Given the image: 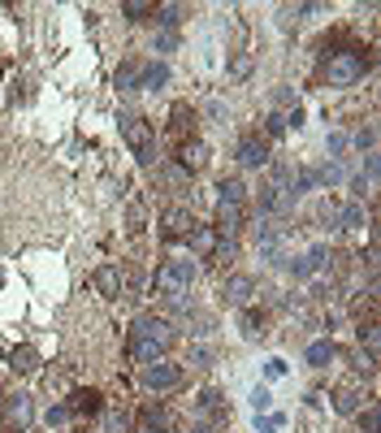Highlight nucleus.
Segmentation results:
<instances>
[{
    "label": "nucleus",
    "instance_id": "f257e3e1",
    "mask_svg": "<svg viewBox=\"0 0 381 433\" xmlns=\"http://www.w3.org/2000/svg\"><path fill=\"white\" fill-rule=\"evenodd\" d=\"M178 342V329L169 317L156 312H143L131 325V360L135 364H152V360H165V351Z\"/></svg>",
    "mask_w": 381,
    "mask_h": 433
},
{
    "label": "nucleus",
    "instance_id": "f03ea898",
    "mask_svg": "<svg viewBox=\"0 0 381 433\" xmlns=\"http://www.w3.org/2000/svg\"><path fill=\"white\" fill-rule=\"evenodd\" d=\"M191 286H195V260H165L156 269V291L165 295L169 308H191Z\"/></svg>",
    "mask_w": 381,
    "mask_h": 433
},
{
    "label": "nucleus",
    "instance_id": "7ed1b4c3",
    "mask_svg": "<svg viewBox=\"0 0 381 433\" xmlns=\"http://www.w3.org/2000/svg\"><path fill=\"white\" fill-rule=\"evenodd\" d=\"M364 69H368V61L360 53H334L325 61V79H329V87H355L364 79Z\"/></svg>",
    "mask_w": 381,
    "mask_h": 433
},
{
    "label": "nucleus",
    "instance_id": "20e7f679",
    "mask_svg": "<svg viewBox=\"0 0 381 433\" xmlns=\"http://www.w3.org/2000/svg\"><path fill=\"white\" fill-rule=\"evenodd\" d=\"M117 126H121V139L131 143V152H135V156H139L143 165H152V147H156V131H152V126H147L143 117H135V113H126Z\"/></svg>",
    "mask_w": 381,
    "mask_h": 433
},
{
    "label": "nucleus",
    "instance_id": "39448f33",
    "mask_svg": "<svg viewBox=\"0 0 381 433\" xmlns=\"http://www.w3.org/2000/svg\"><path fill=\"white\" fill-rule=\"evenodd\" d=\"M139 381H143L147 390H156V394L178 390V386H182V364H173V360H152V364L139 368Z\"/></svg>",
    "mask_w": 381,
    "mask_h": 433
},
{
    "label": "nucleus",
    "instance_id": "423d86ee",
    "mask_svg": "<svg viewBox=\"0 0 381 433\" xmlns=\"http://www.w3.org/2000/svg\"><path fill=\"white\" fill-rule=\"evenodd\" d=\"M243 225H247V199H225V195H217V225H213V230L234 239Z\"/></svg>",
    "mask_w": 381,
    "mask_h": 433
},
{
    "label": "nucleus",
    "instance_id": "0eeeda50",
    "mask_svg": "<svg viewBox=\"0 0 381 433\" xmlns=\"http://www.w3.org/2000/svg\"><path fill=\"white\" fill-rule=\"evenodd\" d=\"M325 221L334 230H364V204L347 199V204H325Z\"/></svg>",
    "mask_w": 381,
    "mask_h": 433
},
{
    "label": "nucleus",
    "instance_id": "6e6552de",
    "mask_svg": "<svg viewBox=\"0 0 381 433\" xmlns=\"http://www.w3.org/2000/svg\"><path fill=\"white\" fill-rule=\"evenodd\" d=\"M251 295H256V277H251V273H234V277H225V282H221L225 308H247Z\"/></svg>",
    "mask_w": 381,
    "mask_h": 433
},
{
    "label": "nucleus",
    "instance_id": "1a4fd4ad",
    "mask_svg": "<svg viewBox=\"0 0 381 433\" xmlns=\"http://www.w3.org/2000/svg\"><path fill=\"white\" fill-rule=\"evenodd\" d=\"M234 161H239L243 169H265L273 156H269V143H265L260 135H243L239 147H234Z\"/></svg>",
    "mask_w": 381,
    "mask_h": 433
},
{
    "label": "nucleus",
    "instance_id": "9d476101",
    "mask_svg": "<svg viewBox=\"0 0 381 433\" xmlns=\"http://www.w3.org/2000/svg\"><path fill=\"white\" fill-rule=\"evenodd\" d=\"M195 225H199V221H195L187 208H169V213L161 217V239H165V243H187V234L195 230Z\"/></svg>",
    "mask_w": 381,
    "mask_h": 433
},
{
    "label": "nucleus",
    "instance_id": "9b49d317",
    "mask_svg": "<svg viewBox=\"0 0 381 433\" xmlns=\"http://www.w3.org/2000/svg\"><path fill=\"white\" fill-rule=\"evenodd\" d=\"M204 165H208V147L199 143V139H182V143H178V169L199 173Z\"/></svg>",
    "mask_w": 381,
    "mask_h": 433
},
{
    "label": "nucleus",
    "instance_id": "f8f14e48",
    "mask_svg": "<svg viewBox=\"0 0 381 433\" xmlns=\"http://www.w3.org/2000/svg\"><path fill=\"white\" fill-rule=\"evenodd\" d=\"M5 416H9V425L22 433L31 420H35V407H31V394H9L5 399Z\"/></svg>",
    "mask_w": 381,
    "mask_h": 433
},
{
    "label": "nucleus",
    "instance_id": "ddd939ff",
    "mask_svg": "<svg viewBox=\"0 0 381 433\" xmlns=\"http://www.w3.org/2000/svg\"><path fill=\"white\" fill-rule=\"evenodd\" d=\"M65 407L74 416H100V412H105V394H100V390H74Z\"/></svg>",
    "mask_w": 381,
    "mask_h": 433
},
{
    "label": "nucleus",
    "instance_id": "4468645a",
    "mask_svg": "<svg viewBox=\"0 0 381 433\" xmlns=\"http://www.w3.org/2000/svg\"><path fill=\"white\" fill-rule=\"evenodd\" d=\"M95 291L105 295V299H117L121 295V269L117 265H100L95 269Z\"/></svg>",
    "mask_w": 381,
    "mask_h": 433
},
{
    "label": "nucleus",
    "instance_id": "2eb2a0df",
    "mask_svg": "<svg viewBox=\"0 0 381 433\" xmlns=\"http://www.w3.org/2000/svg\"><path fill=\"white\" fill-rule=\"evenodd\" d=\"M187 247L195 251V256H213V247H217V230H213V225H195V230L187 234Z\"/></svg>",
    "mask_w": 381,
    "mask_h": 433
},
{
    "label": "nucleus",
    "instance_id": "dca6fc26",
    "mask_svg": "<svg viewBox=\"0 0 381 433\" xmlns=\"http://www.w3.org/2000/svg\"><path fill=\"white\" fill-rule=\"evenodd\" d=\"M169 83V65L165 61H143V69H139V91L147 87V91H156V87H165Z\"/></svg>",
    "mask_w": 381,
    "mask_h": 433
},
{
    "label": "nucleus",
    "instance_id": "f3484780",
    "mask_svg": "<svg viewBox=\"0 0 381 433\" xmlns=\"http://www.w3.org/2000/svg\"><path fill=\"white\" fill-rule=\"evenodd\" d=\"M135 433H169V416L161 412V407H143Z\"/></svg>",
    "mask_w": 381,
    "mask_h": 433
},
{
    "label": "nucleus",
    "instance_id": "a211bd4d",
    "mask_svg": "<svg viewBox=\"0 0 381 433\" xmlns=\"http://www.w3.org/2000/svg\"><path fill=\"white\" fill-rule=\"evenodd\" d=\"M169 126H173V135H178V139H191V131H195V113H191V105H173Z\"/></svg>",
    "mask_w": 381,
    "mask_h": 433
},
{
    "label": "nucleus",
    "instance_id": "6ab92c4d",
    "mask_svg": "<svg viewBox=\"0 0 381 433\" xmlns=\"http://www.w3.org/2000/svg\"><path fill=\"white\" fill-rule=\"evenodd\" d=\"M139 69H143V61H121L117 74H113V83L121 91H139Z\"/></svg>",
    "mask_w": 381,
    "mask_h": 433
},
{
    "label": "nucleus",
    "instance_id": "aec40b11",
    "mask_svg": "<svg viewBox=\"0 0 381 433\" xmlns=\"http://www.w3.org/2000/svg\"><path fill=\"white\" fill-rule=\"evenodd\" d=\"M334 355H338L334 342H329V338H316V342L308 347V364H312V368H325L329 360H334Z\"/></svg>",
    "mask_w": 381,
    "mask_h": 433
},
{
    "label": "nucleus",
    "instance_id": "412c9836",
    "mask_svg": "<svg viewBox=\"0 0 381 433\" xmlns=\"http://www.w3.org/2000/svg\"><path fill=\"white\" fill-rule=\"evenodd\" d=\"M161 22V31H178V22L187 18V5H156V13H152Z\"/></svg>",
    "mask_w": 381,
    "mask_h": 433
},
{
    "label": "nucleus",
    "instance_id": "4be33fe9",
    "mask_svg": "<svg viewBox=\"0 0 381 433\" xmlns=\"http://www.w3.org/2000/svg\"><path fill=\"white\" fill-rule=\"evenodd\" d=\"M234 256H239V239H230V234H217V247H213V256H208V260H217V265L225 269V265H230Z\"/></svg>",
    "mask_w": 381,
    "mask_h": 433
},
{
    "label": "nucleus",
    "instance_id": "5701e85b",
    "mask_svg": "<svg viewBox=\"0 0 381 433\" xmlns=\"http://www.w3.org/2000/svg\"><path fill=\"white\" fill-rule=\"evenodd\" d=\"M334 407H338V412L342 416H355V412H360V390H334Z\"/></svg>",
    "mask_w": 381,
    "mask_h": 433
},
{
    "label": "nucleus",
    "instance_id": "b1692460",
    "mask_svg": "<svg viewBox=\"0 0 381 433\" xmlns=\"http://www.w3.org/2000/svg\"><path fill=\"white\" fill-rule=\"evenodd\" d=\"M9 364H13L18 373H31V368H39V351H35V347H18Z\"/></svg>",
    "mask_w": 381,
    "mask_h": 433
},
{
    "label": "nucleus",
    "instance_id": "393cba45",
    "mask_svg": "<svg viewBox=\"0 0 381 433\" xmlns=\"http://www.w3.org/2000/svg\"><path fill=\"white\" fill-rule=\"evenodd\" d=\"M360 347H364V355H368V360H377V347H381V334H377V321L360 325Z\"/></svg>",
    "mask_w": 381,
    "mask_h": 433
},
{
    "label": "nucleus",
    "instance_id": "a878e982",
    "mask_svg": "<svg viewBox=\"0 0 381 433\" xmlns=\"http://www.w3.org/2000/svg\"><path fill=\"white\" fill-rule=\"evenodd\" d=\"M152 13H156V5H147V0H126L121 5V18H131V22H147Z\"/></svg>",
    "mask_w": 381,
    "mask_h": 433
},
{
    "label": "nucleus",
    "instance_id": "bb28decb",
    "mask_svg": "<svg viewBox=\"0 0 381 433\" xmlns=\"http://www.w3.org/2000/svg\"><path fill=\"white\" fill-rule=\"evenodd\" d=\"M251 69H256L251 53H239V57L230 61V79H234V83H243V79H251Z\"/></svg>",
    "mask_w": 381,
    "mask_h": 433
},
{
    "label": "nucleus",
    "instance_id": "cd10ccee",
    "mask_svg": "<svg viewBox=\"0 0 381 433\" xmlns=\"http://www.w3.org/2000/svg\"><path fill=\"white\" fill-rule=\"evenodd\" d=\"M69 416H74V412H69L65 403H53V407H48V412H44V425H48V429H61V425H65Z\"/></svg>",
    "mask_w": 381,
    "mask_h": 433
},
{
    "label": "nucleus",
    "instance_id": "c85d7f7f",
    "mask_svg": "<svg viewBox=\"0 0 381 433\" xmlns=\"http://www.w3.org/2000/svg\"><path fill=\"white\" fill-rule=\"evenodd\" d=\"M355 147H360L364 156L377 152V126H360V131H355Z\"/></svg>",
    "mask_w": 381,
    "mask_h": 433
},
{
    "label": "nucleus",
    "instance_id": "c756f323",
    "mask_svg": "<svg viewBox=\"0 0 381 433\" xmlns=\"http://www.w3.org/2000/svg\"><path fill=\"white\" fill-rule=\"evenodd\" d=\"M286 131H290V126H286V113H269V117H265V135H269V139H282Z\"/></svg>",
    "mask_w": 381,
    "mask_h": 433
},
{
    "label": "nucleus",
    "instance_id": "7c9ffc66",
    "mask_svg": "<svg viewBox=\"0 0 381 433\" xmlns=\"http://www.w3.org/2000/svg\"><path fill=\"white\" fill-rule=\"evenodd\" d=\"M243 334H247V338H265V321L251 312V308H243Z\"/></svg>",
    "mask_w": 381,
    "mask_h": 433
},
{
    "label": "nucleus",
    "instance_id": "2f4dec72",
    "mask_svg": "<svg viewBox=\"0 0 381 433\" xmlns=\"http://www.w3.org/2000/svg\"><path fill=\"white\" fill-rule=\"evenodd\" d=\"M178 48V31H156V39H152V53H173Z\"/></svg>",
    "mask_w": 381,
    "mask_h": 433
},
{
    "label": "nucleus",
    "instance_id": "473e14b6",
    "mask_svg": "<svg viewBox=\"0 0 381 433\" xmlns=\"http://www.w3.org/2000/svg\"><path fill=\"white\" fill-rule=\"evenodd\" d=\"M217 191H221V195H225V199H247V187H243V182H239V178H225V182H221V187H217Z\"/></svg>",
    "mask_w": 381,
    "mask_h": 433
},
{
    "label": "nucleus",
    "instance_id": "72a5a7b5",
    "mask_svg": "<svg viewBox=\"0 0 381 433\" xmlns=\"http://www.w3.org/2000/svg\"><path fill=\"white\" fill-rule=\"evenodd\" d=\"M251 407H256V416L269 412V407H273V394H269L265 386H256V390H251Z\"/></svg>",
    "mask_w": 381,
    "mask_h": 433
},
{
    "label": "nucleus",
    "instance_id": "f704fd0d",
    "mask_svg": "<svg viewBox=\"0 0 381 433\" xmlns=\"http://www.w3.org/2000/svg\"><path fill=\"white\" fill-rule=\"evenodd\" d=\"M286 269H290L295 277H312V265H308V256H286Z\"/></svg>",
    "mask_w": 381,
    "mask_h": 433
},
{
    "label": "nucleus",
    "instance_id": "c9c22d12",
    "mask_svg": "<svg viewBox=\"0 0 381 433\" xmlns=\"http://www.w3.org/2000/svg\"><path fill=\"white\" fill-rule=\"evenodd\" d=\"M273 105H277V109H295L299 100H295V91H290V87H277V91H273Z\"/></svg>",
    "mask_w": 381,
    "mask_h": 433
},
{
    "label": "nucleus",
    "instance_id": "e433bc0d",
    "mask_svg": "<svg viewBox=\"0 0 381 433\" xmlns=\"http://www.w3.org/2000/svg\"><path fill=\"white\" fill-rule=\"evenodd\" d=\"M377 425H381V412H377V407L360 412V429H364V433H377Z\"/></svg>",
    "mask_w": 381,
    "mask_h": 433
},
{
    "label": "nucleus",
    "instance_id": "4c0bfd02",
    "mask_svg": "<svg viewBox=\"0 0 381 433\" xmlns=\"http://www.w3.org/2000/svg\"><path fill=\"white\" fill-rule=\"evenodd\" d=\"M342 152H347V135L334 131V135H329V156H342Z\"/></svg>",
    "mask_w": 381,
    "mask_h": 433
},
{
    "label": "nucleus",
    "instance_id": "58836bf2",
    "mask_svg": "<svg viewBox=\"0 0 381 433\" xmlns=\"http://www.w3.org/2000/svg\"><path fill=\"white\" fill-rule=\"evenodd\" d=\"M165 178H169V187H187V178H191V173H187V169H178V165H169V169H165Z\"/></svg>",
    "mask_w": 381,
    "mask_h": 433
},
{
    "label": "nucleus",
    "instance_id": "ea45409f",
    "mask_svg": "<svg viewBox=\"0 0 381 433\" xmlns=\"http://www.w3.org/2000/svg\"><path fill=\"white\" fill-rule=\"evenodd\" d=\"M208 360H213V351H208V347H191V364H195V368H204Z\"/></svg>",
    "mask_w": 381,
    "mask_h": 433
},
{
    "label": "nucleus",
    "instance_id": "a19ab883",
    "mask_svg": "<svg viewBox=\"0 0 381 433\" xmlns=\"http://www.w3.org/2000/svg\"><path fill=\"white\" fill-rule=\"evenodd\" d=\"M265 373H269V377H282V373H286V360H269Z\"/></svg>",
    "mask_w": 381,
    "mask_h": 433
},
{
    "label": "nucleus",
    "instance_id": "79ce46f5",
    "mask_svg": "<svg viewBox=\"0 0 381 433\" xmlns=\"http://www.w3.org/2000/svg\"><path fill=\"white\" fill-rule=\"evenodd\" d=\"M256 429H260V433H273L277 425H273V420H260V416H256Z\"/></svg>",
    "mask_w": 381,
    "mask_h": 433
}]
</instances>
